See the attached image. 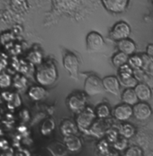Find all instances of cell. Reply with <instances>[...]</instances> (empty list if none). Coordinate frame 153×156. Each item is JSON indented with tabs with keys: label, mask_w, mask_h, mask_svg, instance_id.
Returning <instances> with one entry per match:
<instances>
[{
	"label": "cell",
	"mask_w": 153,
	"mask_h": 156,
	"mask_svg": "<svg viewBox=\"0 0 153 156\" xmlns=\"http://www.w3.org/2000/svg\"><path fill=\"white\" fill-rule=\"evenodd\" d=\"M34 77L40 86L44 88L52 86L59 78L57 66L52 62H43L41 65L37 66Z\"/></svg>",
	"instance_id": "obj_1"
},
{
	"label": "cell",
	"mask_w": 153,
	"mask_h": 156,
	"mask_svg": "<svg viewBox=\"0 0 153 156\" xmlns=\"http://www.w3.org/2000/svg\"><path fill=\"white\" fill-rule=\"evenodd\" d=\"M96 115L95 113V109L91 107H87L85 109L77 114L75 122L78 127V130L88 134L90 128L96 121Z\"/></svg>",
	"instance_id": "obj_2"
},
{
	"label": "cell",
	"mask_w": 153,
	"mask_h": 156,
	"mask_svg": "<svg viewBox=\"0 0 153 156\" xmlns=\"http://www.w3.org/2000/svg\"><path fill=\"white\" fill-rule=\"evenodd\" d=\"M105 92L103 80L96 74H91L88 76L84 82V93L89 96L94 97Z\"/></svg>",
	"instance_id": "obj_3"
},
{
	"label": "cell",
	"mask_w": 153,
	"mask_h": 156,
	"mask_svg": "<svg viewBox=\"0 0 153 156\" xmlns=\"http://www.w3.org/2000/svg\"><path fill=\"white\" fill-rule=\"evenodd\" d=\"M86 46L89 52H101L105 50L106 42L101 34L96 31H91L86 36Z\"/></svg>",
	"instance_id": "obj_4"
},
{
	"label": "cell",
	"mask_w": 153,
	"mask_h": 156,
	"mask_svg": "<svg viewBox=\"0 0 153 156\" xmlns=\"http://www.w3.org/2000/svg\"><path fill=\"white\" fill-rule=\"evenodd\" d=\"M131 33V28L128 23L125 21H119L113 25L110 30L109 35L112 40L115 42H120L122 40L129 38Z\"/></svg>",
	"instance_id": "obj_5"
},
{
	"label": "cell",
	"mask_w": 153,
	"mask_h": 156,
	"mask_svg": "<svg viewBox=\"0 0 153 156\" xmlns=\"http://www.w3.org/2000/svg\"><path fill=\"white\" fill-rule=\"evenodd\" d=\"M67 106L74 113H79L87 108V98L85 93L75 92L67 98Z\"/></svg>",
	"instance_id": "obj_6"
},
{
	"label": "cell",
	"mask_w": 153,
	"mask_h": 156,
	"mask_svg": "<svg viewBox=\"0 0 153 156\" xmlns=\"http://www.w3.org/2000/svg\"><path fill=\"white\" fill-rule=\"evenodd\" d=\"M62 63L64 69L69 73V75L72 78L77 79L78 76V71L80 67V62L78 58L73 52L67 51L63 55Z\"/></svg>",
	"instance_id": "obj_7"
},
{
	"label": "cell",
	"mask_w": 153,
	"mask_h": 156,
	"mask_svg": "<svg viewBox=\"0 0 153 156\" xmlns=\"http://www.w3.org/2000/svg\"><path fill=\"white\" fill-rule=\"evenodd\" d=\"M106 10L112 14H122L129 6L130 0H101Z\"/></svg>",
	"instance_id": "obj_8"
},
{
	"label": "cell",
	"mask_w": 153,
	"mask_h": 156,
	"mask_svg": "<svg viewBox=\"0 0 153 156\" xmlns=\"http://www.w3.org/2000/svg\"><path fill=\"white\" fill-rule=\"evenodd\" d=\"M133 116L139 121H145L152 115V108L147 102L139 101L132 107Z\"/></svg>",
	"instance_id": "obj_9"
},
{
	"label": "cell",
	"mask_w": 153,
	"mask_h": 156,
	"mask_svg": "<svg viewBox=\"0 0 153 156\" xmlns=\"http://www.w3.org/2000/svg\"><path fill=\"white\" fill-rule=\"evenodd\" d=\"M112 115L115 120L119 122H126L133 115L132 107L124 103H121L114 107Z\"/></svg>",
	"instance_id": "obj_10"
},
{
	"label": "cell",
	"mask_w": 153,
	"mask_h": 156,
	"mask_svg": "<svg viewBox=\"0 0 153 156\" xmlns=\"http://www.w3.org/2000/svg\"><path fill=\"white\" fill-rule=\"evenodd\" d=\"M105 91L113 96H118L121 92V83L118 76L109 75L102 79Z\"/></svg>",
	"instance_id": "obj_11"
},
{
	"label": "cell",
	"mask_w": 153,
	"mask_h": 156,
	"mask_svg": "<svg viewBox=\"0 0 153 156\" xmlns=\"http://www.w3.org/2000/svg\"><path fill=\"white\" fill-rule=\"evenodd\" d=\"M110 129L109 124L107 123L106 119H99L96 120L92 127L90 128L88 134L96 136V137H102L103 135H106V132Z\"/></svg>",
	"instance_id": "obj_12"
},
{
	"label": "cell",
	"mask_w": 153,
	"mask_h": 156,
	"mask_svg": "<svg viewBox=\"0 0 153 156\" xmlns=\"http://www.w3.org/2000/svg\"><path fill=\"white\" fill-rule=\"evenodd\" d=\"M134 91L138 97L139 101H141V102H147L152 97L151 89L147 84L142 83V82H139L137 84V86L134 88Z\"/></svg>",
	"instance_id": "obj_13"
},
{
	"label": "cell",
	"mask_w": 153,
	"mask_h": 156,
	"mask_svg": "<svg viewBox=\"0 0 153 156\" xmlns=\"http://www.w3.org/2000/svg\"><path fill=\"white\" fill-rule=\"evenodd\" d=\"M64 144H65L68 151L72 152V153H77V152L80 151L82 148V141L77 134L65 136Z\"/></svg>",
	"instance_id": "obj_14"
},
{
	"label": "cell",
	"mask_w": 153,
	"mask_h": 156,
	"mask_svg": "<svg viewBox=\"0 0 153 156\" xmlns=\"http://www.w3.org/2000/svg\"><path fill=\"white\" fill-rule=\"evenodd\" d=\"M60 130L61 134L65 137L68 135H73V134H78V127L76 124L75 121H72L71 119H64L61 123L60 126Z\"/></svg>",
	"instance_id": "obj_15"
},
{
	"label": "cell",
	"mask_w": 153,
	"mask_h": 156,
	"mask_svg": "<svg viewBox=\"0 0 153 156\" xmlns=\"http://www.w3.org/2000/svg\"><path fill=\"white\" fill-rule=\"evenodd\" d=\"M117 49L118 51L123 52L125 54H127L128 56H131L135 53L136 50H137V46L136 44L134 43V41H132L130 38L122 40L120 42H117Z\"/></svg>",
	"instance_id": "obj_16"
},
{
	"label": "cell",
	"mask_w": 153,
	"mask_h": 156,
	"mask_svg": "<svg viewBox=\"0 0 153 156\" xmlns=\"http://www.w3.org/2000/svg\"><path fill=\"white\" fill-rule=\"evenodd\" d=\"M47 149L52 156H66L68 154V149L66 147L65 144H62L61 142L50 143L48 145Z\"/></svg>",
	"instance_id": "obj_17"
},
{
	"label": "cell",
	"mask_w": 153,
	"mask_h": 156,
	"mask_svg": "<svg viewBox=\"0 0 153 156\" xmlns=\"http://www.w3.org/2000/svg\"><path fill=\"white\" fill-rule=\"evenodd\" d=\"M28 97L33 101H40L43 100L47 95V91L43 86H33L28 89Z\"/></svg>",
	"instance_id": "obj_18"
},
{
	"label": "cell",
	"mask_w": 153,
	"mask_h": 156,
	"mask_svg": "<svg viewBox=\"0 0 153 156\" xmlns=\"http://www.w3.org/2000/svg\"><path fill=\"white\" fill-rule=\"evenodd\" d=\"M121 98L123 100V103L127 104L131 107H133L139 102L138 97L134 91V89H124V90L121 94Z\"/></svg>",
	"instance_id": "obj_19"
},
{
	"label": "cell",
	"mask_w": 153,
	"mask_h": 156,
	"mask_svg": "<svg viewBox=\"0 0 153 156\" xmlns=\"http://www.w3.org/2000/svg\"><path fill=\"white\" fill-rule=\"evenodd\" d=\"M11 9L18 15H22L27 12L29 5L27 0H9Z\"/></svg>",
	"instance_id": "obj_20"
},
{
	"label": "cell",
	"mask_w": 153,
	"mask_h": 156,
	"mask_svg": "<svg viewBox=\"0 0 153 156\" xmlns=\"http://www.w3.org/2000/svg\"><path fill=\"white\" fill-rule=\"evenodd\" d=\"M129 57L127 54L121 52V51H117L115 52L113 56H112V63L115 68L119 69L122 67L124 64H128V61H129Z\"/></svg>",
	"instance_id": "obj_21"
},
{
	"label": "cell",
	"mask_w": 153,
	"mask_h": 156,
	"mask_svg": "<svg viewBox=\"0 0 153 156\" xmlns=\"http://www.w3.org/2000/svg\"><path fill=\"white\" fill-rule=\"evenodd\" d=\"M118 131L121 136L126 139H130L136 134V128L134 127L133 125H131L130 123H123L120 126Z\"/></svg>",
	"instance_id": "obj_22"
},
{
	"label": "cell",
	"mask_w": 153,
	"mask_h": 156,
	"mask_svg": "<svg viewBox=\"0 0 153 156\" xmlns=\"http://www.w3.org/2000/svg\"><path fill=\"white\" fill-rule=\"evenodd\" d=\"M95 113L98 119H107L111 115V109L107 104L101 103L95 108Z\"/></svg>",
	"instance_id": "obj_23"
},
{
	"label": "cell",
	"mask_w": 153,
	"mask_h": 156,
	"mask_svg": "<svg viewBox=\"0 0 153 156\" xmlns=\"http://www.w3.org/2000/svg\"><path fill=\"white\" fill-rule=\"evenodd\" d=\"M28 62L33 65H41L43 63V54L40 51L37 50H32L28 52L26 57Z\"/></svg>",
	"instance_id": "obj_24"
},
{
	"label": "cell",
	"mask_w": 153,
	"mask_h": 156,
	"mask_svg": "<svg viewBox=\"0 0 153 156\" xmlns=\"http://www.w3.org/2000/svg\"><path fill=\"white\" fill-rule=\"evenodd\" d=\"M55 129V122L52 118H46L41 126V134L47 136L51 134Z\"/></svg>",
	"instance_id": "obj_25"
},
{
	"label": "cell",
	"mask_w": 153,
	"mask_h": 156,
	"mask_svg": "<svg viewBox=\"0 0 153 156\" xmlns=\"http://www.w3.org/2000/svg\"><path fill=\"white\" fill-rule=\"evenodd\" d=\"M13 85V78L5 71L0 72V89H6Z\"/></svg>",
	"instance_id": "obj_26"
},
{
	"label": "cell",
	"mask_w": 153,
	"mask_h": 156,
	"mask_svg": "<svg viewBox=\"0 0 153 156\" xmlns=\"http://www.w3.org/2000/svg\"><path fill=\"white\" fill-rule=\"evenodd\" d=\"M128 64L131 66L133 69H141L143 67V60L141 55L133 54L129 57Z\"/></svg>",
	"instance_id": "obj_27"
},
{
	"label": "cell",
	"mask_w": 153,
	"mask_h": 156,
	"mask_svg": "<svg viewBox=\"0 0 153 156\" xmlns=\"http://www.w3.org/2000/svg\"><path fill=\"white\" fill-rule=\"evenodd\" d=\"M121 86L123 87L124 89H134L137 84L139 83L138 79L133 75L128 78H124V79H119Z\"/></svg>",
	"instance_id": "obj_28"
},
{
	"label": "cell",
	"mask_w": 153,
	"mask_h": 156,
	"mask_svg": "<svg viewBox=\"0 0 153 156\" xmlns=\"http://www.w3.org/2000/svg\"><path fill=\"white\" fill-rule=\"evenodd\" d=\"M142 60H143V67L142 69L145 73L153 76V59L149 57L146 53L142 54Z\"/></svg>",
	"instance_id": "obj_29"
},
{
	"label": "cell",
	"mask_w": 153,
	"mask_h": 156,
	"mask_svg": "<svg viewBox=\"0 0 153 156\" xmlns=\"http://www.w3.org/2000/svg\"><path fill=\"white\" fill-rule=\"evenodd\" d=\"M134 75L133 69L129 64H124L122 67L118 69V78L119 79H124Z\"/></svg>",
	"instance_id": "obj_30"
},
{
	"label": "cell",
	"mask_w": 153,
	"mask_h": 156,
	"mask_svg": "<svg viewBox=\"0 0 153 156\" xmlns=\"http://www.w3.org/2000/svg\"><path fill=\"white\" fill-rule=\"evenodd\" d=\"M13 85L17 89H24L27 85V80L23 75L17 74L13 78Z\"/></svg>",
	"instance_id": "obj_31"
},
{
	"label": "cell",
	"mask_w": 153,
	"mask_h": 156,
	"mask_svg": "<svg viewBox=\"0 0 153 156\" xmlns=\"http://www.w3.org/2000/svg\"><path fill=\"white\" fill-rule=\"evenodd\" d=\"M113 147L118 152L126 150L128 148V139H126L123 136H120L117 139V141L113 144Z\"/></svg>",
	"instance_id": "obj_32"
},
{
	"label": "cell",
	"mask_w": 153,
	"mask_h": 156,
	"mask_svg": "<svg viewBox=\"0 0 153 156\" xmlns=\"http://www.w3.org/2000/svg\"><path fill=\"white\" fill-rule=\"evenodd\" d=\"M143 150L137 145L128 147L124 153V156H143Z\"/></svg>",
	"instance_id": "obj_33"
},
{
	"label": "cell",
	"mask_w": 153,
	"mask_h": 156,
	"mask_svg": "<svg viewBox=\"0 0 153 156\" xmlns=\"http://www.w3.org/2000/svg\"><path fill=\"white\" fill-rule=\"evenodd\" d=\"M106 140L109 144H114L117 139L121 136L120 134H119V131L114 129V128H110L109 130L106 132Z\"/></svg>",
	"instance_id": "obj_34"
},
{
	"label": "cell",
	"mask_w": 153,
	"mask_h": 156,
	"mask_svg": "<svg viewBox=\"0 0 153 156\" xmlns=\"http://www.w3.org/2000/svg\"><path fill=\"white\" fill-rule=\"evenodd\" d=\"M14 34L10 32H6V33H4L1 34L0 36V44H1L6 45L8 44H11L12 41L14 40Z\"/></svg>",
	"instance_id": "obj_35"
},
{
	"label": "cell",
	"mask_w": 153,
	"mask_h": 156,
	"mask_svg": "<svg viewBox=\"0 0 153 156\" xmlns=\"http://www.w3.org/2000/svg\"><path fill=\"white\" fill-rule=\"evenodd\" d=\"M97 149L102 154L106 156V154L109 152L110 150L109 143L107 142V140H101L97 144Z\"/></svg>",
	"instance_id": "obj_36"
},
{
	"label": "cell",
	"mask_w": 153,
	"mask_h": 156,
	"mask_svg": "<svg viewBox=\"0 0 153 156\" xmlns=\"http://www.w3.org/2000/svg\"><path fill=\"white\" fill-rule=\"evenodd\" d=\"M6 66H7V59L5 55L0 53V72H3L4 69H5Z\"/></svg>",
	"instance_id": "obj_37"
},
{
	"label": "cell",
	"mask_w": 153,
	"mask_h": 156,
	"mask_svg": "<svg viewBox=\"0 0 153 156\" xmlns=\"http://www.w3.org/2000/svg\"><path fill=\"white\" fill-rule=\"evenodd\" d=\"M146 54L153 59V44H149L146 47Z\"/></svg>",
	"instance_id": "obj_38"
},
{
	"label": "cell",
	"mask_w": 153,
	"mask_h": 156,
	"mask_svg": "<svg viewBox=\"0 0 153 156\" xmlns=\"http://www.w3.org/2000/svg\"><path fill=\"white\" fill-rule=\"evenodd\" d=\"M106 156H119L118 155V151H116L114 148L113 149H110L109 152L106 154Z\"/></svg>",
	"instance_id": "obj_39"
},
{
	"label": "cell",
	"mask_w": 153,
	"mask_h": 156,
	"mask_svg": "<svg viewBox=\"0 0 153 156\" xmlns=\"http://www.w3.org/2000/svg\"><path fill=\"white\" fill-rule=\"evenodd\" d=\"M151 1H152V3H153V0H151Z\"/></svg>",
	"instance_id": "obj_40"
}]
</instances>
